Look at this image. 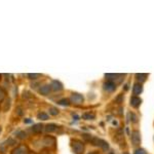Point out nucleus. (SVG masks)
I'll list each match as a JSON object with an SVG mask.
<instances>
[{"instance_id": "nucleus-17", "label": "nucleus", "mask_w": 154, "mask_h": 154, "mask_svg": "<svg viewBox=\"0 0 154 154\" xmlns=\"http://www.w3.org/2000/svg\"><path fill=\"white\" fill-rule=\"evenodd\" d=\"M136 77L140 82H144V81H146V79H147V74L138 73V74H136Z\"/></svg>"}, {"instance_id": "nucleus-11", "label": "nucleus", "mask_w": 154, "mask_h": 154, "mask_svg": "<svg viewBox=\"0 0 154 154\" xmlns=\"http://www.w3.org/2000/svg\"><path fill=\"white\" fill-rule=\"evenodd\" d=\"M51 85L49 84H45V85H42L40 88H39V93L41 94V95L43 96H48L49 95V93H51Z\"/></svg>"}, {"instance_id": "nucleus-20", "label": "nucleus", "mask_w": 154, "mask_h": 154, "mask_svg": "<svg viewBox=\"0 0 154 154\" xmlns=\"http://www.w3.org/2000/svg\"><path fill=\"white\" fill-rule=\"evenodd\" d=\"M37 118L40 119V120H48V115L44 112H40V113H38V115H37Z\"/></svg>"}, {"instance_id": "nucleus-32", "label": "nucleus", "mask_w": 154, "mask_h": 154, "mask_svg": "<svg viewBox=\"0 0 154 154\" xmlns=\"http://www.w3.org/2000/svg\"><path fill=\"white\" fill-rule=\"evenodd\" d=\"M91 154H98V153H91Z\"/></svg>"}, {"instance_id": "nucleus-18", "label": "nucleus", "mask_w": 154, "mask_h": 154, "mask_svg": "<svg viewBox=\"0 0 154 154\" xmlns=\"http://www.w3.org/2000/svg\"><path fill=\"white\" fill-rule=\"evenodd\" d=\"M27 137H28V135H27V133H25L24 131H20L17 133V138H19L20 140H24Z\"/></svg>"}, {"instance_id": "nucleus-12", "label": "nucleus", "mask_w": 154, "mask_h": 154, "mask_svg": "<svg viewBox=\"0 0 154 154\" xmlns=\"http://www.w3.org/2000/svg\"><path fill=\"white\" fill-rule=\"evenodd\" d=\"M142 91H143L142 84H141V83H135V84H134V86H133V93H134V95L137 97L138 95H140V94L142 93Z\"/></svg>"}, {"instance_id": "nucleus-22", "label": "nucleus", "mask_w": 154, "mask_h": 154, "mask_svg": "<svg viewBox=\"0 0 154 154\" xmlns=\"http://www.w3.org/2000/svg\"><path fill=\"white\" fill-rule=\"evenodd\" d=\"M4 143H5L6 146H14V144H17V141L14 140V139L11 138V139H8V140H7L6 142H4Z\"/></svg>"}, {"instance_id": "nucleus-24", "label": "nucleus", "mask_w": 154, "mask_h": 154, "mask_svg": "<svg viewBox=\"0 0 154 154\" xmlns=\"http://www.w3.org/2000/svg\"><path fill=\"white\" fill-rule=\"evenodd\" d=\"M128 117H131V121H133V122H137V121H138V117H137V115L135 113H128Z\"/></svg>"}, {"instance_id": "nucleus-13", "label": "nucleus", "mask_w": 154, "mask_h": 154, "mask_svg": "<svg viewBox=\"0 0 154 154\" xmlns=\"http://www.w3.org/2000/svg\"><path fill=\"white\" fill-rule=\"evenodd\" d=\"M44 130H45L46 133H54V131H57V130H58V125H54V123H49V125L44 126Z\"/></svg>"}, {"instance_id": "nucleus-3", "label": "nucleus", "mask_w": 154, "mask_h": 154, "mask_svg": "<svg viewBox=\"0 0 154 154\" xmlns=\"http://www.w3.org/2000/svg\"><path fill=\"white\" fill-rule=\"evenodd\" d=\"M105 77L108 81H111V82L116 84V83H120L123 80L125 75H122V74H106Z\"/></svg>"}, {"instance_id": "nucleus-27", "label": "nucleus", "mask_w": 154, "mask_h": 154, "mask_svg": "<svg viewBox=\"0 0 154 154\" xmlns=\"http://www.w3.org/2000/svg\"><path fill=\"white\" fill-rule=\"evenodd\" d=\"M123 100V96L122 95H119L118 97H117V98H116V102H117V103H120V102L121 101H122Z\"/></svg>"}, {"instance_id": "nucleus-21", "label": "nucleus", "mask_w": 154, "mask_h": 154, "mask_svg": "<svg viewBox=\"0 0 154 154\" xmlns=\"http://www.w3.org/2000/svg\"><path fill=\"white\" fill-rule=\"evenodd\" d=\"M48 111H49V114H51V115H54V116H56L59 114V110H58V108H56V107H51Z\"/></svg>"}, {"instance_id": "nucleus-9", "label": "nucleus", "mask_w": 154, "mask_h": 154, "mask_svg": "<svg viewBox=\"0 0 154 154\" xmlns=\"http://www.w3.org/2000/svg\"><path fill=\"white\" fill-rule=\"evenodd\" d=\"M142 103V100H141L139 97H131V106L134 107V108H138L139 106Z\"/></svg>"}, {"instance_id": "nucleus-1", "label": "nucleus", "mask_w": 154, "mask_h": 154, "mask_svg": "<svg viewBox=\"0 0 154 154\" xmlns=\"http://www.w3.org/2000/svg\"><path fill=\"white\" fill-rule=\"evenodd\" d=\"M94 146H98L101 149H103L104 151H108L109 150V144L106 142V141L102 140V139L96 138V137H91V141H89Z\"/></svg>"}, {"instance_id": "nucleus-15", "label": "nucleus", "mask_w": 154, "mask_h": 154, "mask_svg": "<svg viewBox=\"0 0 154 154\" xmlns=\"http://www.w3.org/2000/svg\"><path fill=\"white\" fill-rule=\"evenodd\" d=\"M11 99H6L5 101H4V104H2V110L5 112V111L8 110L9 108H11Z\"/></svg>"}, {"instance_id": "nucleus-29", "label": "nucleus", "mask_w": 154, "mask_h": 154, "mask_svg": "<svg viewBox=\"0 0 154 154\" xmlns=\"http://www.w3.org/2000/svg\"><path fill=\"white\" fill-rule=\"evenodd\" d=\"M24 122H25V123H31V122H32V120H31L30 118H27V119H25V120H24Z\"/></svg>"}, {"instance_id": "nucleus-8", "label": "nucleus", "mask_w": 154, "mask_h": 154, "mask_svg": "<svg viewBox=\"0 0 154 154\" xmlns=\"http://www.w3.org/2000/svg\"><path fill=\"white\" fill-rule=\"evenodd\" d=\"M51 88L53 91H60L63 89V84H62L60 81L58 80H53L51 83Z\"/></svg>"}, {"instance_id": "nucleus-23", "label": "nucleus", "mask_w": 154, "mask_h": 154, "mask_svg": "<svg viewBox=\"0 0 154 154\" xmlns=\"http://www.w3.org/2000/svg\"><path fill=\"white\" fill-rule=\"evenodd\" d=\"M5 95H6L5 91H4L2 88H0V102H2L4 99H5Z\"/></svg>"}, {"instance_id": "nucleus-25", "label": "nucleus", "mask_w": 154, "mask_h": 154, "mask_svg": "<svg viewBox=\"0 0 154 154\" xmlns=\"http://www.w3.org/2000/svg\"><path fill=\"white\" fill-rule=\"evenodd\" d=\"M40 74H28V77L30 79H37L38 77H40Z\"/></svg>"}, {"instance_id": "nucleus-6", "label": "nucleus", "mask_w": 154, "mask_h": 154, "mask_svg": "<svg viewBox=\"0 0 154 154\" xmlns=\"http://www.w3.org/2000/svg\"><path fill=\"white\" fill-rule=\"evenodd\" d=\"M42 142H43V145L45 146V147L51 148L56 146V139H54V137H45Z\"/></svg>"}, {"instance_id": "nucleus-10", "label": "nucleus", "mask_w": 154, "mask_h": 154, "mask_svg": "<svg viewBox=\"0 0 154 154\" xmlns=\"http://www.w3.org/2000/svg\"><path fill=\"white\" fill-rule=\"evenodd\" d=\"M104 89L107 91H114L116 89V84L111 82V81H107V82L104 83Z\"/></svg>"}, {"instance_id": "nucleus-30", "label": "nucleus", "mask_w": 154, "mask_h": 154, "mask_svg": "<svg viewBox=\"0 0 154 154\" xmlns=\"http://www.w3.org/2000/svg\"><path fill=\"white\" fill-rule=\"evenodd\" d=\"M1 131H2V128H1V126H0V133H1Z\"/></svg>"}, {"instance_id": "nucleus-28", "label": "nucleus", "mask_w": 154, "mask_h": 154, "mask_svg": "<svg viewBox=\"0 0 154 154\" xmlns=\"http://www.w3.org/2000/svg\"><path fill=\"white\" fill-rule=\"evenodd\" d=\"M17 114H18V115H23V112H22V108L21 107H19V108H17Z\"/></svg>"}, {"instance_id": "nucleus-19", "label": "nucleus", "mask_w": 154, "mask_h": 154, "mask_svg": "<svg viewBox=\"0 0 154 154\" xmlns=\"http://www.w3.org/2000/svg\"><path fill=\"white\" fill-rule=\"evenodd\" d=\"M58 104L61 106H69L70 105V101H69L68 99H62V100L58 101Z\"/></svg>"}, {"instance_id": "nucleus-7", "label": "nucleus", "mask_w": 154, "mask_h": 154, "mask_svg": "<svg viewBox=\"0 0 154 154\" xmlns=\"http://www.w3.org/2000/svg\"><path fill=\"white\" fill-rule=\"evenodd\" d=\"M11 154H29V149L25 145H20L16 149H14Z\"/></svg>"}, {"instance_id": "nucleus-2", "label": "nucleus", "mask_w": 154, "mask_h": 154, "mask_svg": "<svg viewBox=\"0 0 154 154\" xmlns=\"http://www.w3.org/2000/svg\"><path fill=\"white\" fill-rule=\"evenodd\" d=\"M72 149L75 154H83L84 144L79 140H74L72 141Z\"/></svg>"}, {"instance_id": "nucleus-33", "label": "nucleus", "mask_w": 154, "mask_h": 154, "mask_svg": "<svg viewBox=\"0 0 154 154\" xmlns=\"http://www.w3.org/2000/svg\"><path fill=\"white\" fill-rule=\"evenodd\" d=\"M29 154H32V153H29Z\"/></svg>"}, {"instance_id": "nucleus-26", "label": "nucleus", "mask_w": 154, "mask_h": 154, "mask_svg": "<svg viewBox=\"0 0 154 154\" xmlns=\"http://www.w3.org/2000/svg\"><path fill=\"white\" fill-rule=\"evenodd\" d=\"M135 154H147V152H146V150L140 148V149H137V150L135 151Z\"/></svg>"}, {"instance_id": "nucleus-14", "label": "nucleus", "mask_w": 154, "mask_h": 154, "mask_svg": "<svg viewBox=\"0 0 154 154\" xmlns=\"http://www.w3.org/2000/svg\"><path fill=\"white\" fill-rule=\"evenodd\" d=\"M43 128L44 126L41 125V123H37V125H34L33 126H32L31 131H33V133L35 134H40L42 131H43Z\"/></svg>"}, {"instance_id": "nucleus-16", "label": "nucleus", "mask_w": 154, "mask_h": 154, "mask_svg": "<svg viewBox=\"0 0 154 154\" xmlns=\"http://www.w3.org/2000/svg\"><path fill=\"white\" fill-rule=\"evenodd\" d=\"M82 118L85 119V120H93V119L96 118V115L94 113H91V112H86L82 114Z\"/></svg>"}, {"instance_id": "nucleus-31", "label": "nucleus", "mask_w": 154, "mask_h": 154, "mask_svg": "<svg viewBox=\"0 0 154 154\" xmlns=\"http://www.w3.org/2000/svg\"><path fill=\"white\" fill-rule=\"evenodd\" d=\"M123 154H128V152H125V153H123Z\"/></svg>"}, {"instance_id": "nucleus-5", "label": "nucleus", "mask_w": 154, "mask_h": 154, "mask_svg": "<svg viewBox=\"0 0 154 154\" xmlns=\"http://www.w3.org/2000/svg\"><path fill=\"white\" fill-rule=\"evenodd\" d=\"M131 143L134 144L135 146L140 145L141 143V135L139 131H134L131 135Z\"/></svg>"}, {"instance_id": "nucleus-4", "label": "nucleus", "mask_w": 154, "mask_h": 154, "mask_svg": "<svg viewBox=\"0 0 154 154\" xmlns=\"http://www.w3.org/2000/svg\"><path fill=\"white\" fill-rule=\"evenodd\" d=\"M83 101H84V98L82 95H80V94L73 93L71 95L70 102L73 104H75V105H80V104L83 103Z\"/></svg>"}]
</instances>
